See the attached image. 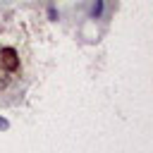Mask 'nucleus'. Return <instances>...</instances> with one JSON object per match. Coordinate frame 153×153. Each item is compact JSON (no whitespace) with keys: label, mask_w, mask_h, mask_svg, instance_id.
I'll use <instances>...</instances> for the list:
<instances>
[{"label":"nucleus","mask_w":153,"mask_h":153,"mask_svg":"<svg viewBox=\"0 0 153 153\" xmlns=\"http://www.w3.org/2000/svg\"><path fill=\"white\" fill-rule=\"evenodd\" d=\"M2 62H5V67H7V69H17V65H19L17 53H14L12 48H5V50H2Z\"/></svg>","instance_id":"nucleus-1"},{"label":"nucleus","mask_w":153,"mask_h":153,"mask_svg":"<svg viewBox=\"0 0 153 153\" xmlns=\"http://www.w3.org/2000/svg\"><path fill=\"white\" fill-rule=\"evenodd\" d=\"M100 12H103V0L96 2V7H93V17H100Z\"/></svg>","instance_id":"nucleus-2"},{"label":"nucleus","mask_w":153,"mask_h":153,"mask_svg":"<svg viewBox=\"0 0 153 153\" xmlns=\"http://www.w3.org/2000/svg\"><path fill=\"white\" fill-rule=\"evenodd\" d=\"M7 127H10V124H7V120H2V117H0V129H7Z\"/></svg>","instance_id":"nucleus-3"}]
</instances>
